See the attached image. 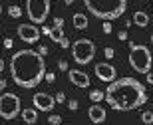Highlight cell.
Listing matches in <instances>:
<instances>
[{
	"label": "cell",
	"mask_w": 153,
	"mask_h": 125,
	"mask_svg": "<svg viewBox=\"0 0 153 125\" xmlns=\"http://www.w3.org/2000/svg\"><path fill=\"white\" fill-rule=\"evenodd\" d=\"M62 30H64L62 26H52V28H50V34H48V36H50L56 44H60V42H62V38H64V32H62Z\"/></svg>",
	"instance_id": "2e32d148"
},
{
	"label": "cell",
	"mask_w": 153,
	"mask_h": 125,
	"mask_svg": "<svg viewBox=\"0 0 153 125\" xmlns=\"http://www.w3.org/2000/svg\"><path fill=\"white\" fill-rule=\"evenodd\" d=\"M10 74H12L14 84L24 87V89L36 87L44 80V74H46L44 56L34 50L16 52L10 60Z\"/></svg>",
	"instance_id": "6da1fadb"
},
{
	"label": "cell",
	"mask_w": 153,
	"mask_h": 125,
	"mask_svg": "<svg viewBox=\"0 0 153 125\" xmlns=\"http://www.w3.org/2000/svg\"><path fill=\"white\" fill-rule=\"evenodd\" d=\"M72 56H74L76 64H90L96 56V44L88 38H82V40L74 42L72 46Z\"/></svg>",
	"instance_id": "8992f818"
},
{
	"label": "cell",
	"mask_w": 153,
	"mask_h": 125,
	"mask_svg": "<svg viewBox=\"0 0 153 125\" xmlns=\"http://www.w3.org/2000/svg\"><path fill=\"white\" fill-rule=\"evenodd\" d=\"M117 38H119L121 42H123V40H127V32H119V36H117Z\"/></svg>",
	"instance_id": "4dcf8cb0"
},
{
	"label": "cell",
	"mask_w": 153,
	"mask_h": 125,
	"mask_svg": "<svg viewBox=\"0 0 153 125\" xmlns=\"http://www.w3.org/2000/svg\"><path fill=\"white\" fill-rule=\"evenodd\" d=\"M22 119L26 121V123H36L38 121V111H36V107L34 109H22Z\"/></svg>",
	"instance_id": "9a60e30c"
},
{
	"label": "cell",
	"mask_w": 153,
	"mask_h": 125,
	"mask_svg": "<svg viewBox=\"0 0 153 125\" xmlns=\"http://www.w3.org/2000/svg\"><path fill=\"white\" fill-rule=\"evenodd\" d=\"M58 68L62 70V72H66V70H68V62H64V60H62V62H58Z\"/></svg>",
	"instance_id": "4316f807"
},
{
	"label": "cell",
	"mask_w": 153,
	"mask_h": 125,
	"mask_svg": "<svg viewBox=\"0 0 153 125\" xmlns=\"http://www.w3.org/2000/svg\"><path fill=\"white\" fill-rule=\"evenodd\" d=\"M4 48H6V50H10V48H12V40H10V38H6V40H4Z\"/></svg>",
	"instance_id": "f1b7e54d"
},
{
	"label": "cell",
	"mask_w": 153,
	"mask_h": 125,
	"mask_svg": "<svg viewBox=\"0 0 153 125\" xmlns=\"http://www.w3.org/2000/svg\"><path fill=\"white\" fill-rule=\"evenodd\" d=\"M44 78H46V81H48V84H52V81L56 80V75L52 74V72H46V74H44Z\"/></svg>",
	"instance_id": "cb8c5ba5"
},
{
	"label": "cell",
	"mask_w": 153,
	"mask_h": 125,
	"mask_svg": "<svg viewBox=\"0 0 153 125\" xmlns=\"http://www.w3.org/2000/svg\"><path fill=\"white\" fill-rule=\"evenodd\" d=\"M68 78L78 87H90V75L85 74V72H82V70H70Z\"/></svg>",
	"instance_id": "8fae6325"
},
{
	"label": "cell",
	"mask_w": 153,
	"mask_h": 125,
	"mask_svg": "<svg viewBox=\"0 0 153 125\" xmlns=\"http://www.w3.org/2000/svg\"><path fill=\"white\" fill-rule=\"evenodd\" d=\"M2 70H4V60L0 58V72H2Z\"/></svg>",
	"instance_id": "836d02e7"
},
{
	"label": "cell",
	"mask_w": 153,
	"mask_h": 125,
	"mask_svg": "<svg viewBox=\"0 0 153 125\" xmlns=\"http://www.w3.org/2000/svg\"><path fill=\"white\" fill-rule=\"evenodd\" d=\"M32 103H34V107L38 111H54V107H56V97L46 93V91H40V93L34 95Z\"/></svg>",
	"instance_id": "9c48e42d"
},
{
	"label": "cell",
	"mask_w": 153,
	"mask_h": 125,
	"mask_svg": "<svg viewBox=\"0 0 153 125\" xmlns=\"http://www.w3.org/2000/svg\"><path fill=\"white\" fill-rule=\"evenodd\" d=\"M88 115H90V119L94 121V123L105 121V109H103L102 105H91V107L88 109Z\"/></svg>",
	"instance_id": "7c38bea8"
},
{
	"label": "cell",
	"mask_w": 153,
	"mask_h": 125,
	"mask_svg": "<svg viewBox=\"0 0 153 125\" xmlns=\"http://www.w3.org/2000/svg\"><path fill=\"white\" fill-rule=\"evenodd\" d=\"M90 14L100 20H117L127 8V0H84Z\"/></svg>",
	"instance_id": "3957f363"
},
{
	"label": "cell",
	"mask_w": 153,
	"mask_h": 125,
	"mask_svg": "<svg viewBox=\"0 0 153 125\" xmlns=\"http://www.w3.org/2000/svg\"><path fill=\"white\" fill-rule=\"evenodd\" d=\"M18 113H22V109H20V97L10 93V91H6L0 95V117L6 121H12L16 119Z\"/></svg>",
	"instance_id": "5b68a950"
},
{
	"label": "cell",
	"mask_w": 153,
	"mask_h": 125,
	"mask_svg": "<svg viewBox=\"0 0 153 125\" xmlns=\"http://www.w3.org/2000/svg\"><path fill=\"white\" fill-rule=\"evenodd\" d=\"M48 123L58 125V123H62V117H60V115H50V117H48Z\"/></svg>",
	"instance_id": "44dd1931"
},
{
	"label": "cell",
	"mask_w": 153,
	"mask_h": 125,
	"mask_svg": "<svg viewBox=\"0 0 153 125\" xmlns=\"http://www.w3.org/2000/svg\"><path fill=\"white\" fill-rule=\"evenodd\" d=\"M0 14H2V6H0Z\"/></svg>",
	"instance_id": "d590c367"
},
{
	"label": "cell",
	"mask_w": 153,
	"mask_h": 125,
	"mask_svg": "<svg viewBox=\"0 0 153 125\" xmlns=\"http://www.w3.org/2000/svg\"><path fill=\"white\" fill-rule=\"evenodd\" d=\"M64 2H66V4L70 6V4H72V2H74V0H64Z\"/></svg>",
	"instance_id": "e575fe53"
},
{
	"label": "cell",
	"mask_w": 153,
	"mask_h": 125,
	"mask_svg": "<svg viewBox=\"0 0 153 125\" xmlns=\"http://www.w3.org/2000/svg\"><path fill=\"white\" fill-rule=\"evenodd\" d=\"M64 101H66V93H64V91L56 93V103H64Z\"/></svg>",
	"instance_id": "7402d4cb"
},
{
	"label": "cell",
	"mask_w": 153,
	"mask_h": 125,
	"mask_svg": "<svg viewBox=\"0 0 153 125\" xmlns=\"http://www.w3.org/2000/svg\"><path fill=\"white\" fill-rule=\"evenodd\" d=\"M103 54H105V58H108V60H111V58L115 56V52H114V48H105V52H103Z\"/></svg>",
	"instance_id": "603a6c76"
},
{
	"label": "cell",
	"mask_w": 153,
	"mask_h": 125,
	"mask_svg": "<svg viewBox=\"0 0 153 125\" xmlns=\"http://www.w3.org/2000/svg\"><path fill=\"white\" fill-rule=\"evenodd\" d=\"M18 36H20V40L26 42V44H36V42L40 40L42 32L36 28L34 24H20V26H18Z\"/></svg>",
	"instance_id": "ba28073f"
},
{
	"label": "cell",
	"mask_w": 153,
	"mask_h": 125,
	"mask_svg": "<svg viewBox=\"0 0 153 125\" xmlns=\"http://www.w3.org/2000/svg\"><path fill=\"white\" fill-rule=\"evenodd\" d=\"M4 87H6V81H4V80H0V89H4Z\"/></svg>",
	"instance_id": "d6a6232c"
},
{
	"label": "cell",
	"mask_w": 153,
	"mask_h": 125,
	"mask_svg": "<svg viewBox=\"0 0 153 125\" xmlns=\"http://www.w3.org/2000/svg\"><path fill=\"white\" fill-rule=\"evenodd\" d=\"M145 75H147V84H151V85H153V72L149 70V72H147Z\"/></svg>",
	"instance_id": "83f0119b"
},
{
	"label": "cell",
	"mask_w": 153,
	"mask_h": 125,
	"mask_svg": "<svg viewBox=\"0 0 153 125\" xmlns=\"http://www.w3.org/2000/svg\"><path fill=\"white\" fill-rule=\"evenodd\" d=\"M8 16H10V18H20V16H22L20 6H10V8H8Z\"/></svg>",
	"instance_id": "ac0fdd59"
},
{
	"label": "cell",
	"mask_w": 153,
	"mask_h": 125,
	"mask_svg": "<svg viewBox=\"0 0 153 125\" xmlns=\"http://www.w3.org/2000/svg\"><path fill=\"white\" fill-rule=\"evenodd\" d=\"M38 54H42V56H48V48H46V46H38Z\"/></svg>",
	"instance_id": "484cf974"
},
{
	"label": "cell",
	"mask_w": 153,
	"mask_h": 125,
	"mask_svg": "<svg viewBox=\"0 0 153 125\" xmlns=\"http://www.w3.org/2000/svg\"><path fill=\"white\" fill-rule=\"evenodd\" d=\"M103 34H111V32H114V28H111V22H109V20H103Z\"/></svg>",
	"instance_id": "ffe728a7"
},
{
	"label": "cell",
	"mask_w": 153,
	"mask_h": 125,
	"mask_svg": "<svg viewBox=\"0 0 153 125\" xmlns=\"http://www.w3.org/2000/svg\"><path fill=\"white\" fill-rule=\"evenodd\" d=\"M94 72H96L97 80L108 81V84H111V81L115 80V75H117L115 68L111 66V64H108V62H100V64H96V68H94Z\"/></svg>",
	"instance_id": "30bf717a"
},
{
	"label": "cell",
	"mask_w": 153,
	"mask_h": 125,
	"mask_svg": "<svg viewBox=\"0 0 153 125\" xmlns=\"http://www.w3.org/2000/svg\"><path fill=\"white\" fill-rule=\"evenodd\" d=\"M60 44H62V48H68V46H70V40H68V38H66V36H64V38H62V42H60Z\"/></svg>",
	"instance_id": "f546056e"
},
{
	"label": "cell",
	"mask_w": 153,
	"mask_h": 125,
	"mask_svg": "<svg viewBox=\"0 0 153 125\" xmlns=\"http://www.w3.org/2000/svg\"><path fill=\"white\" fill-rule=\"evenodd\" d=\"M149 22H151V20H149L147 12H141V10H137L135 14H133V24H137L139 28H145V26H147Z\"/></svg>",
	"instance_id": "5bb4252c"
},
{
	"label": "cell",
	"mask_w": 153,
	"mask_h": 125,
	"mask_svg": "<svg viewBox=\"0 0 153 125\" xmlns=\"http://www.w3.org/2000/svg\"><path fill=\"white\" fill-rule=\"evenodd\" d=\"M68 105H70V109H72V111H76V109H78V105H79V103L76 101V99H70V103H68Z\"/></svg>",
	"instance_id": "d4e9b609"
},
{
	"label": "cell",
	"mask_w": 153,
	"mask_h": 125,
	"mask_svg": "<svg viewBox=\"0 0 153 125\" xmlns=\"http://www.w3.org/2000/svg\"><path fill=\"white\" fill-rule=\"evenodd\" d=\"M40 32H42L44 36H48V34H50V28H48V26H42V30H40Z\"/></svg>",
	"instance_id": "1f68e13d"
},
{
	"label": "cell",
	"mask_w": 153,
	"mask_h": 125,
	"mask_svg": "<svg viewBox=\"0 0 153 125\" xmlns=\"http://www.w3.org/2000/svg\"><path fill=\"white\" fill-rule=\"evenodd\" d=\"M90 99L94 103H97V101H102V99H105V93H103L102 89H91L90 91Z\"/></svg>",
	"instance_id": "e0dca14e"
},
{
	"label": "cell",
	"mask_w": 153,
	"mask_h": 125,
	"mask_svg": "<svg viewBox=\"0 0 153 125\" xmlns=\"http://www.w3.org/2000/svg\"><path fill=\"white\" fill-rule=\"evenodd\" d=\"M151 44H153V36H151Z\"/></svg>",
	"instance_id": "8d00e7d4"
},
{
	"label": "cell",
	"mask_w": 153,
	"mask_h": 125,
	"mask_svg": "<svg viewBox=\"0 0 153 125\" xmlns=\"http://www.w3.org/2000/svg\"><path fill=\"white\" fill-rule=\"evenodd\" d=\"M141 121L147 123V125H151L153 123V111H143L141 113Z\"/></svg>",
	"instance_id": "d6986e66"
},
{
	"label": "cell",
	"mask_w": 153,
	"mask_h": 125,
	"mask_svg": "<svg viewBox=\"0 0 153 125\" xmlns=\"http://www.w3.org/2000/svg\"><path fill=\"white\" fill-rule=\"evenodd\" d=\"M72 24H74L76 30H85L88 26H90V20H88V16L85 14H74V18H72Z\"/></svg>",
	"instance_id": "4fadbf2b"
},
{
	"label": "cell",
	"mask_w": 153,
	"mask_h": 125,
	"mask_svg": "<svg viewBox=\"0 0 153 125\" xmlns=\"http://www.w3.org/2000/svg\"><path fill=\"white\" fill-rule=\"evenodd\" d=\"M26 12L34 24H44L50 14V0H26Z\"/></svg>",
	"instance_id": "52a82bcc"
},
{
	"label": "cell",
	"mask_w": 153,
	"mask_h": 125,
	"mask_svg": "<svg viewBox=\"0 0 153 125\" xmlns=\"http://www.w3.org/2000/svg\"><path fill=\"white\" fill-rule=\"evenodd\" d=\"M105 101L115 111H131V109L141 107L147 101L145 85L133 78H121L114 80L105 89Z\"/></svg>",
	"instance_id": "7a4b0ae2"
},
{
	"label": "cell",
	"mask_w": 153,
	"mask_h": 125,
	"mask_svg": "<svg viewBox=\"0 0 153 125\" xmlns=\"http://www.w3.org/2000/svg\"><path fill=\"white\" fill-rule=\"evenodd\" d=\"M129 64L137 74H147L151 70V52L145 46L139 44H131L129 50Z\"/></svg>",
	"instance_id": "277c9868"
}]
</instances>
